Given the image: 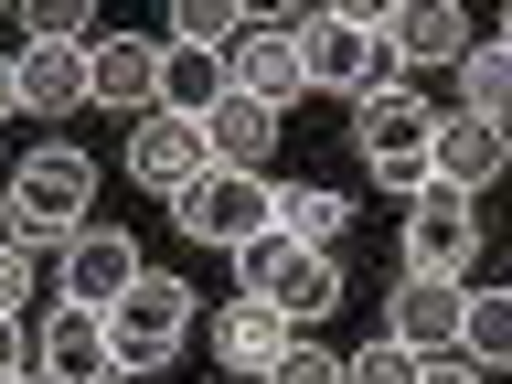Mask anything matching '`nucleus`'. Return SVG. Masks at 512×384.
Instances as JSON below:
<instances>
[{"instance_id":"obj_1","label":"nucleus","mask_w":512,"mask_h":384,"mask_svg":"<svg viewBox=\"0 0 512 384\" xmlns=\"http://www.w3.org/2000/svg\"><path fill=\"white\" fill-rule=\"evenodd\" d=\"M384 11H395V0L299 11V22H288V43H299V86H310V96H342V107L384 96V86H395V54H384Z\"/></svg>"},{"instance_id":"obj_2","label":"nucleus","mask_w":512,"mask_h":384,"mask_svg":"<svg viewBox=\"0 0 512 384\" xmlns=\"http://www.w3.org/2000/svg\"><path fill=\"white\" fill-rule=\"evenodd\" d=\"M75 224H96V160L75 150V139H43V150L11 171V192H0V246H64Z\"/></svg>"},{"instance_id":"obj_3","label":"nucleus","mask_w":512,"mask_h":384,"mask_svg":"<svg viewBox=\"0 0 512 384\" xmlns=\"http://www.w3.org/2000/svg\"><path fill=\"white\" fill-rule=\"evenodd\" d=\"M235 299H267V310L299 331V320H331L342 310V256H310L288 235H246L235 246Z\"/></svg>"},{"instance_id":"obj_4","label":"nucleus","mask_w":512,"mask_h":384,"mask_svg":"<svg viewBox=\"0 0 512 384\" xmlns=\"http://www.w3.org/2000/svg\"><path fill=\"white\" fill-rule=\"evenodd\" d=\"M182 342H192V288L160 278V267H139L128 299L107 310V352H118V374H160Z\"/></svg>"},{"instance_id":"obj_5","label":"nucleus","mask_w":512,"mask_h":384,"mask_svg":"<svg viewBox=\"0 0 512 384\" xmlns=\"http://www.w3.org/2000/svg\"><path fill=\"white\" fill-rule=\"evenodd\" d=\"M352 139H363V171H374V182L416 192V182H427V139H438V107H427L416 86H384V96H363V107H352Z\"/></svg>"},{"instance_id":"obj_6","label":"nucleus","mask_w":512,"mask_h":384,"mask_svg":"<svg viewBox=\"0 0 512 384\" xmlns=\"http://www.w3.org/2000/svg\"><path fill=\"white\" fill-rule=\"evenodd\" d=\"M288 22H299V11H246V32L224 43V86L256 96V107H278V118H288V96H310V86H299V43H288Z\"/></svg>"},{"instance_id":"obj_7","label":"nucleus","mask_w":512,"mask_h":384,"mask_svg":"<svg viewBox=\"0 0 512 384\" xmlns=\"http://www.w3.org/2000/svg\"><path fill=\"white\" fill-rule=\"evenodd\" d=\"M480 267V214L459 203V192H438V182H416V214H406V278H470Z\"/></svg>"},{"instance_id":"obj_8","label":"nucleus","mask_w":512,"mask_h":384,"mask_svg":"<svg viewBox=\"0 0 512 384\" xmlns=\"http://www.w3.org/2000/svg\"><path fill=\"white\" fill-rule=\"evenodd\" d=\"M171 214H182L192 246H224V256H235L246 235H267V182H246V171H203Z\"/></svg>"},{"instance_id":"obj_9","label":"nucleus","mask_w":512,"mask_h":384,"mask_svg":"<svg viewBox=\"0 0 512 384\" xmlns=\"http://www.w3.org/2000/svg\"><path fill=\"white\" fill-rule=\"evenodd\" d=\"M139 267H150V256L128 246V224H75V235H64V299H75V310H118Z\"/></svg>"},{"instance_id":"obj_10","label":"nucleus","mask_w":512,"mask_h":384,"mask_svg":"<svg viewBox=\"0 0 512 384\" xmlns=\"http://www.w3.org/2000/svg\"><path fill=\"white\" fill-rule=\"evenodd\" d=\"M203 171H214V160H203V128H192V118H160V107H150V118L128 128V182H139V192L182 203Z\"/></svg>"},{"instance_id":"obj_11","label":"nucleus","mask_w":512,"mask_h":384,"mask_svg":"<svg viewBox=\"0 0 512 384\" xmlns=\"http://www.w3.org/2000/svg\"><path fill=\"white\" fill-rule=\"evenodd\" d=\"M150 96H160V43L150 32H96L86 43V107L150 118Z\"/></svg>"},{"instance_id":"obj_12","label":"nucleus","mask_w":512,"mask_h":384,"mask_svg":"<svg viewBox=\"0 0 512 384\" xmlns=\"http://www.w3.org/2000/svg\"><path fill=\"white\" fill-rule=\"evenodd\" d=\"M32 374H43V384H118V352H107V310H75V299H64V310L32 331Z\"/></svg>"},{"instance_id":"obj_13","label":"nucleus","mask_w":512,"mask_h":384,"mask_svg":"<svg viewBox=\"0 0 512 384\" xmlns=\"http://www.w3.org/2000/svg\"><path fill=\"white\" fill-rule=\"evenodd\" d=\"M512 171V139L491 118H438V139H427V182L459 192V203H480V192Z\"/></svg>"},{"instance_id":"obj_14","label":"nucleus","mask_w":512,"mask_h":384,"mask_svg":"<svg viewBox=\"0 0 512 384\" xmlns=\"http://www.w3.org/2000/svg\"><path fill=\"white\" fill-rule=\"evenodd\" d=\"M278 139H288V118H278V107H256V96H235V86H224V107L203 118V160H214V171H246V182H267Z\"/></svg>"},{"instance_id":"obj_15","label":"nucleus","mask_w":512,"mask_h":384,"mask_svg":"<svg viewBox=\"0 0 512 384\" xmlns=\"http://www.w3.org/2000/svg\"><path fill=\"white\" fill-rule=\"evenodd\" d=\"M384 342H406L416 363L459 352V288H448V278H395V299H384Z\"/></svg>"},{"instance_id":"obj_16","label":"nucleus","mask_w":512,"mask_h":384,"mask_svg":"<svg viewBox=\"0 0 512 384\" xmlns=\"http://www.w3.org/2000/svg\"><path fill=\"white\" fill-rule=\"evenodd\" d=\"M267 235H288V246H310V256H342L352 246V203L331 182H267Z\"/></svg>"},{"instance_id":"obj_17","label":"nucleus","mask_w":512,"mask_h":384,"mask_svg":"<svg viewBox=\"0 0 512 384\" xmlns=\"http://www.w3.org/2000/svg\"><path fill=\"white\" fill-rule=\"evenodd\" d=\"M470 43H480V22L448 11V0H395V11H384V54L395 64H459Z\"/></svg>"},{"instance_id":"obj_18","label":"nucleus","mask_w":512,"mask_h":384,"mask_svg":"<svg viewBox=\"0 0 512 384\" xmlns=\"http://www.w3.org/2000/svg\"><path fill=\"white\" fill-rule=\"evenodd\" d=\"M11 86H22V118H86V54H64V43H22Z\"/></svg>"},{"instance_id":"obj_19","label":"nucleus","mask_w":512,"mask_h":384,"mask_svg":"<svg viewBox=\"0 0 512 384\" xmlns=\"http://www.w3.org/2000/svg\"><path fill=\"white\" fill-rule=\"evenodd\" d=\"M288 342H299V331H288L267 299H224V320H214V363H224V374H246V384L267 374Z\"/></svg>"},{"instance_id":"obj_20","label":"nucleus","mask_w":512,"mask_h":384,"mask_svg":"<svg viewBox=\"0 0 512 384\" xmlns=\"http://www.w3.org/2000/svg\"><path fill=\"white\" fill-rule=\"evenodd\" d=\"M160 118H214L224 107V54H192V43H160V96H150Z\"/></svg>"},{"instance_id":"obj_21","label":"nucleus","mask_w":512,"mask_h":384,"mask_svg":"<svg viewBox=\"0 0 512 384\" xmlns=\"http://www.w3.org/2000/svg\"><path fill=\"white\" fill-rule=\"evenodd\" d=\"M459 363L502 384V363H512V288H459Z\"/></svg>"},{"instance_id":"obj_22","label":"nucleus","mask_w":512,"mask_h":384,"mask_svg":"<svg viewBox=\"0 0 512 384\" xmlns=\"http://www.w3.org/2000/svg\"><path fill=\"white\" fill-rule=\"evenodd\" d=\"M448 75H459V118H491V128L512 118V54H502V43H470Z\"/></svg>"},{"instance_id":"obj_23","label":"nucleus","mask_w":512,"mask_h":384,"mask_svg":"<svg viewBox=\"0 0 512 384\" xmlns=\"http://www.w3.org/2000/svg\"><path fill=\"white\" fill-rule=\"evenodd\" d=\"M235 32H246L235 0H182V11H171V43H192V54H224Z\"/></svg>"},{"instance_id":"obj_24","label":"nucleus","mask_w":512,"mask_h":384,"mask_svg":"<svg viewBox=\"0 0 512 384\" xmlns=\"http://www.w3.org/2000/svg\"><path fill=\"white\" fill-rule=\"evenodd\" d=\"M22 43H64V54H86V43H96V11H86V0H32V11H22Z\"/></svg>"},{"instance_id":"obj_25","label":"nucleus","mask_w":512,"mask_h":384,"mask_svg":"<svg viewBox=\"0 0 512 384\" xmlns=\"http://www.w3.org/2000/svg\"><path fill=\"white\" fill-rule=\"evenodd\" d=\"M342 384H416V352L406 342H363V352H342Z\"/></svg>"},{"instance_id":"obj_26","label":"nucleus","mask_w":512,"mask_h":384,"mask_svg":"<svg viewBox=\"0 0 512 384\" xmlns=\"http://www.w3.org/2000/svg\"><path fill=\"white\" fill-rule=\"evenodd\" d=\"M256 384H342V352H320V342H288V352H278V363H267Z\"/></svg>"},{"instance_id":"obj_27","label":"nucleus","mask_w":512,"mask_h":384,"mask_svg":"<svg viewBox=\"0 0 512 384\" xmlns=\"http://www.w3.org/2000/svg\"><path fill=\"white\" fill-rule=\"evenodd\" d=\"M22 299H32V256L0 246V310H22Z\"/></svg>"},{"instance_id":"obj_28","label":"nucleus","mask_w":512,"mask_h":384,"mask_svg":"<svg viewBox=\"0 0 512 384\" xmlns=\"http://www.w3.org/2000/svg\"><path fill=\"white\" fill-rule=\"evenodd\" d=\"M416 384H491V374H470L459 352H438V363H416Z\"/></svg>"},{"instance_id":"obj_29","label":"nucleus","mask_w":512,"mask_h":384,"mask_svg":"<svg viewBox=\"0 0 512 384\" xmlns=\"http://www.w3.org/2000/svg\"><path fill=\"white\" fill-rule=\"evenodd\" d=\"M11 363H32V342H22V310H0V374Z\"/></svg>"},{"instance_id":"obj_30","label":"nucleus","mask_w":512,"mask_h":384,"mask_svg":"<svg viewBox=\"0 0 512 384\" xmlns=\"http://www.w3.org/2000/svg\"><path fill=\"white\" fill-rule=\"evenodd\" d=\"M0 118H22V86H11V54H0Z\"/></svg>"},{"instance_id":"obj_31","label":"nucleus","mask_w":512,"mask_h":384,"mask_svg":"<svg viewBox=\"0 0 512 384\" xmlns=\"http://www.w3.org/2000/svg\"><path fill=\"white\" fill-rule=\"evenodd\" d=\"M0 384H43V374H32V363H11V374H0Z\"/></svg>"}]
</instances>
